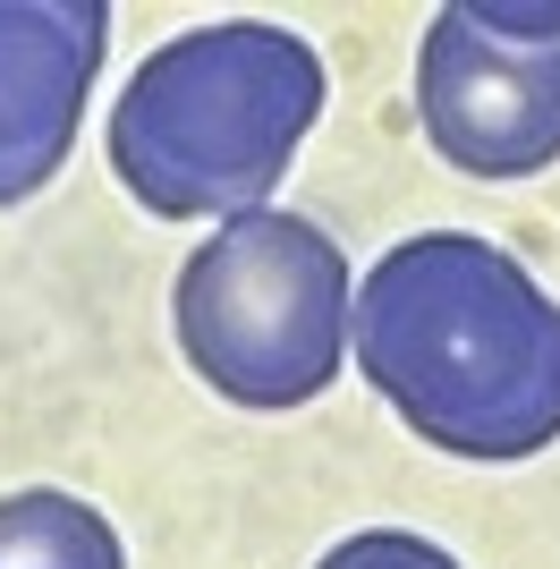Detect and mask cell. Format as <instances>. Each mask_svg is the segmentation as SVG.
Wrapping results in <instances>:
<instances>
[{"label": "cell", "instance_id": "1", "mask_svg": "<svg viewBox=\"0 0 560 569\" xmlns=\"http://www.w3.org/2000/svg\"><path fill=\"white\" fill-rule=\"evenodd\" d=\"M357 375L450 459H536L560 442V307L476 230H424L349 298Z\"/></svg>", "mask_w": 560, "mask_h": 569}, {"label": "cell", "instance_id": "2", "mask_svg": "<svg viewBox=\"0 0 560 569\" xmlns=\"http://www.w3.org/2000/svg\"><path fill=\"white\" fill-rule=\"evenodd\" d=\"M323 111V60L272 18L187 26L111 102V170L153 221L263 213Z\"/></svg>", "mask_w": 560, "mask_h": 569}, {"label": "cell", "instance_id": "3", "mask_svg": "<svg viewBox=\"0 0 560 569\" xmlns=\"http://www.w3.org/2000/svg\"><path fill=\"white\" fill-rule=\"evenodd\" d=\"M187 366L238 408H306L349 357V256L298 213H238L170 289Z\"/></svg>", "mask_w": 560, "mask_h": 569}, {"label": "cell", "instance_id": "4", "mask_svg": "<svg viewBox=\"0 0 560 569\" xmlns=\"http://www.w3.org/2000/svg\"><path fill=\"white\" fill-rule=\"evenodd\" d=\"M417 119L467 179H536L560 162V43H501L476 9H433L417 43Z\"/></svg>", "mask_w": 560, "mask_h": 569}, {"label": "cell", "instance_id": "5", "mask_svg": "<svg viewBox=\"0 0 560 569\" xmlns=\"http://www.w3.org/2000/svg\"><path fill=\"white\" fill-rule=\"evenodd\" d=\"M102 51V0H0V204H26L69 170Z\"/></svg>", "mask_w": 560, "mask_h": 569}, {"label": "cell", "instance_id": "6", "mask_svg": "<svg viewBox=\"0 0 560 569\" xmlns=\"http://www.w3.org/2000/svg\"><path fill=\"white\" fill-rule=\"evenodd\" d=\"M0 569H128V552L93 501L26 485L0 493Z\"/></svg>", "mask_w": 560, "mask_h": 569}, {"label": "cell", "instance_id": "7", "mask_svg": "<svg viewBox=\"0 0 560 569\" xmlns=\"http://www.w3.org/2000/svg\"><path fill=\"white\" fill-rule=\"evenodd\" d=\"M314 569H459L442 545H424V536H408V527H366V536H349V545H331Z\"/></svg>", "mask_w": 560, "mask_h": 569}]
</instances>
